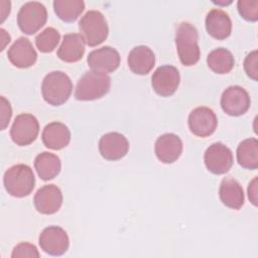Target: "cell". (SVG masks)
Returning a JSON list of instances; mask_svg holds the SVG:
<instances>
[{"instance_id": "cell-1", "label": "cell", "mask_w": 258, "mask_h": 258, "mask_svg": "<svg viewBox=\"0 0 258 258\" xmlns=\"http://www.w3.org/2000/svg\"><path fill=\"white\" fill-rule=\"evenodd\" d=\"M199 34L197 28L189 22L178 24L175 32V44L178 57L183 66L190 67L200 59Z\"/></svg>"}, {"instance_id": "cell-2", "label": "cell", "mask_w": 258, "mask_h": 258, "mask_svg": "<svg viewBox=\"0 0 258 258\" xmlns=\"http://www.w3.org/2000/svg\"><path fill=\"white\" fill-rule=\"evenodd\" d=\"M73 83L70 77L60 71L48 73L41 84V94L46 103L52 106L64 104L71 97Z\"/></svg>"}, {"instance_id": "cell-3", "label": "cell", "mask_w": 258, "mask_h": 258, "mask_svg": "<svg viewBox=\"0 0 258 258\" xmlns=\"http://www.w3.org/2000/svg\"><path fill=\"white\" fill-rule=\"evenodd\" d=\"M7 192L16 198L28 196L35 184V177L30 166L26 164H15L9 167L3 177Z\"/></svg>"}, {"instance_id": "cell-4", "label": "cell", "mask_w": 258, "mask_h": 258, "mask_svg": "<svg viewBox=\"0 0 258 258\" xmlns=\"http://www.w3.org/2000/svg\"><path fill=\"white\" fill-rule=\"evenodd\" d=\"M111 86V79L106 74L89 71L79 80L75 98L80 101H93L105 96Z\"/></svg>"}, {"instance_id": "cell-5", "label": "cell", "mask_w": 258, "mask_h": 258, "mask_svg": "<svg viewBox=\"0 0 258 258\" xmlns=\"http://www.w3.org/2000/svg\"><path fill=\"white\" fill-rule=\"evenodd\" d=\"M81 35L89 46L101 44L108 36L109 28L105 16L98 10H89L79 22Z\"/></svg>"}, {"instance_id": "cell-6", "label": "cell", "mask_w": 258, "mask_h": 258, "mask_svg": "<svg viewBox=\"0 0 258 258\" xmlns=\"http://www.w3.org/2000/svg\"><path fill=\"white\" fill-rule=\"evenodd\" d=\"M47 11L43 4L30 1L21 6L17 14V24L25 34L37 32L46 22Z\"/></svg>"}, {"instance_id": "cell-7", "label": "cell", "mask_w": 258, "mask_h": 258, "mask_svg": "<svg viewBox=\"0 0 258 258\" xmlns=\"http://www.w3.org/2000/svg\"><path fill=\"white\" fill-rule=\"evenodd\" d=\"M39 132V124L37 119L27 113L18 115L10 129V136L14 143L25 146L32 143Z\"/></svg>"}, {"instance_id": "cell-8", "label": "cell", "mask_w": 258, "mask_h": 258, "mask_svg": "<svg viewBox=\"0 0 258 258\" xmlns=\"http://www.w3.org/2000/svg\"><path fill=\"white\" fill-rule=\"evenodd\" d=\"M204 160L207 168L214 174H224L233 165V153L229 147L221 142L210 145L205 154Z\"/></svg>"}, {"instance_id": "cell-9", "label": "cell", "mask_w": 258, "mask_h": 258, "mask_svg": "<svg viewBox=\"0 0 258 258\" xmlns=\"http://www.w3.org/2000/svg\"><path fill=\"white\" fill-rule=\"evenodd\" d=\"M250 97L247 91L240 86H230L222 94L221 107L230 116H241L250 107Z\"/></svg>"}, {"instance_id": "cell-10", "label": "cell", "mask_w": 258, "mask_h": 258, "mask_svg": "<svg viewBox=\"0 0 258 258\" xmlns=\"http://www.w3.org/2000/svg\"><path fill=\"white\" fill-rule=\"evenodd\" d=\"M40 248L51 256H60L64 254L70 245L67 232L58 226H49L43 229L39 235Z\"/></svg>"}, {"instance_id": "cell-11", "label": "cell", "mask_w": 258, "mask_h": 258, "mask_svg": "<svg viewBox=\"0 0 258 258\" xmlns=\"http://www.w3.org/2000/svg\"><path fill=\"white\" fill-rule=\"evenodd\" d=\"M180 76L178 70L169 64L161 66L155 70L151 77V85L155 93L162 97H169L178 88Z\"/></svg>"}, {"instance_id": "cell-12", "label": "cell", "mask_w": 258, "mask_h": 258, "mask_svg": "<svg viewBox=\"0 0 258 258\" xmlns=\"http://www.w3.org/2000/svg\"><path fill=\"white\" fill-rule=\"evenodd\" d=\"M218 125V119L214 111L208 107H198L188 115V127L195 135L208 137L212 135Z\"/></svg>"}, {"instance_id": "cell-13", "label": "cell", "mask_w": 258, "mask_h": 258, "mask_svg": "<svg viewBox=\"0 0 258 258\" xmlns=\"http://www.w3.org/2000/svg\"><path fill=\"white\" fill-rule=\"evenodd\" d=\"M120 60L119 52L111 46H103L91 51L87 59L92 71L106 75L117 70Z\"/></svg>"}, {"instance_id": "cell-14", "label": "cell", "mask_w": 258, "mask_h": 258, "mask_svg": "<svg viewBox=\"0 0 258 258\" xmlns=\"http://www.w3.org/2000/svg\"><path fill=\"white\" fill-rule=\"evenodd\" d=\"M129 150L127 138L119 132L104 134L99 141V151L107 160H118L123 158Z\"/></svg>"}, {"instance_id": "cell-15", "label": "cell", "mask_w": 258, "mask_h": 258, "mask_svg": "<svg viewBox=\"0 0 258 258\" xmlns=\"http://www.w3.org/2000/svg\"><path fill=\"white\" fill-rule=\"evenodd\" d=\"M35 209L44 215L56 213L62 204L61 190L54 184L41 186L33 198Z\"/></svg>"}, {"instance_id": "cell-16", "label": "cell", "mask_w": 258, "mask_h": 258, "mask_svg": "<svg viewBox=\"0 0 258 258\" xmlns=\"http://www.w3.org/2000/svg\"><path fill=\"white\" fill-rule=\"evenodd\" d=\"M7 56L10 62L16 68L26 69L35 63L37 53L28 38L19 37L9 47Z\"/></svg>"}, {"instance_id": "cell-17", "label": "cell", "mask_w": 258, "mask_h": 258, "mask_svg": "<svg viewBox=\"0 0 258 258\" xmlns=\"http://www.w3.org/2000/svg\"><path fill=\"white\" fill-rule=\"evenodd\" d=\"M157 158L163 163H172L178 159L182 152L181 139L173 133L159 136L154 146Z\"/></svg>"}, {"instance_id": "cell-18", "label": "cell", "mask_w": 258, "mask_h": 258, "mask_svg": "<svg viewBox=\"0 0 258 258\" xmlns=\"http://www.w3.org/2000/svg\"><path fill=\"white\" fill-rule=\"evenodd\" d=\"M206 28L212 37L219 40L226 39L231 34L232 21L224 10L212 9L206 17Z\"/></svg>"}, {"instance_id": "cell-19", "label": "cell", "mask_w": 258, "mask_h": 258, "mask_svg": "<svg viewBox=\"0 0 258 258\" xmlns=\"http://www.w3.org/2000/svg\"><path fill=\"white\" fill-rule=\"evenodd\" d=\"M129 69L136 75H147L155 63V55L151 48L145 45H138L132 48L128 54Z\"/></svg>"}, {"instance_id": "cell-20", "label": "cell", "mask_w": 258, "mask_h": 258, "mask_svg": "<svg viewBox=\"0 0 258 258\" xmlns=\"http://www.w3.org/2000/svg\"><path fill=\"white\" fill-rule=\"evenodd\" d=\"M41 138L47 148L59 150L70 143L71 132L63 123L51 122L44 127Z\"/></svg>"}, {"instance_id": "cell-21", "label": "cell", "mask_w": 258, "mask_h": 258, "mask_svg": "<svg viewBox=\"0 0 258 258\" xmlns=\"http://www.w3.org/2000/svg\"><path fill=\"white\" fill-rule=\"evenodd\" d=\"M85 40L79 33H69L62 38L57 49V56L66 62H76L85 53Z\"/></svg>"}, {"instance_id": "cell-22", "label": "cell", "mask_w": 258, "mask_h": 258, "mask_svg": "<svg viewBox=\"0 0 258 258\" xmlns=\"http://www.w3.org/2000/svg\"><path fill=\"white\" fill-rule=\"evenodd\" d=\"M222 203L231 209L239 210L244 205V191L241 184L233 177H225L219 188Z\"/></svg>"}, {"instance_id": "cell-23", "label": "cell", "mask_w": 258, "mask_h": 258, "mask_svg": "<svg viewBox=\"0 0 258 258\" xmlns=\"http://www.w3.org/2000/svg\"><path fill=\"white\" fill-rule=\"evenodd\" d=\"M34 167L42 180H49L59 173L61 163L57 155L50 152H42L35 157Z\"/></svg>"}, {"instance_id": "cell-24", "label": "cell", "mask_w": 258, "mask_h": 258, "mask_svg": "<svg viewBox=\"0 0 258 258\" xmlns=\"http://www.w3.org/2000/svg\"><path fill=\"white\" fill-rule=\"evenodd\" d=\"M207 63L214 73L224 75L232 71L235 64V59L230 50L224 47H219L208 54Z\"/></svg>"}, {"instance_id": "cell-25", "label": "cell", "mask_w": 258, "mask_h": 258, "mask_svg": "<svg viewBox=\"0 0 258 258\" xmlns=\"http://www.w3.org/2000/svg\"><path fill=\"white\" fill-rule=\"evenodd\" d=\"M237 161L247 169L258 167V141L256 138L243 140L237 148Z\"/></svg>"}, {"instance_id": "cell-26", "label": "cell", "mask_w": 258, "mask_h": 258, "mask_svg": "<svg viewBox=\"0 0 258 258\" xmlns=\"http://www.w3.org/2000/svg\"><path fill=\"white\" fill-rule=\"evenodd\" d=\"M53 9L62 21L73 22L84 11L85 2L83 0H55Z\"/></svg>"}, {"instance_id": "cell-27", "label": "cell", "mask_w": 258, "mask_h": 258, "mask_svg": "<svg viewBox=\"0 0 258 258\" xmlns=\"http://www.w3.org/2000/svg\"><path fill=\"white\" fill-rule=\"evenodd\" d=\"M60 39L59 32L53 27H46L35 37V44L41 52H51Z\"/></svg>"}, {"instance_id": "cell-28", "label": "cell", "mask_w": 258, "mask_h": 258, "mask_svg": "<svg viewBox=\"0 0 258 258\" xmlns=\"http://www.w3.org/2000/svg\"><path fill=\"white\" fill-rule=\"evenodd\" d=\"M240 15L247 21L255 22L258 20V1L257 0H239L237 3Z\"/></svg>"}, {"instance_id": "cell-29", "label": "cell", "mask_w": 258, "mask_h": 258, "mask_svg": "<svg viewBox=\"0 0 258 258\" xmlns=\"http://www.w3.org/2000/svg\"><path fill=\"white\" fill-rule=\"evenodd\" d=\"M40 256L37 248L30 243L22 242L16 245L12 251L11 257L12 258H23V257H29V258H38Z\"/></svg>"}, {"instance_id": "cell-30", "label": "cell", "mask_w": 258, "mask_h": 258, "mask_svg": "<svg viewBox=\"0 0 258 258\" xmlns=\"http://www.w3.org/2000/svg\"><path fill=\"white\" fill-rule=\"evenodd\" d=\"M258 53L257 50H253L250 52L244 60V70L248 77H250L252 80L257 81L258 80Z\"/></svg>"}, {"instance_id": "cell-31", "label": "cell", "mask_w": 258, "mask_h": 258, "mask_svg": "<svg viewBox=\"0 0 258 258\" xmlns=\"http://www.w3.org/2000/svg\"><path fill=\"white\" fill-rule=\"evenodd\" d=\"M0 100H1V129L4 130L9 124V121L12 116V110H11L10 103L4 97H1Z\"/></svg>"}, {"instance_id": "cell-32", "label": "cell", "mask_w": 258, "mask_h": 258, "mask_svg": "<svg viewBox=\"0 0 258 258\" xmlns=\"http://www.w3.org/2000/svg\"><path fill=\"white\" fill-rule=\"evenodd\" d=\"M248 198L254 206H257V177H254L253 180L249 183Z\"/></svg>"}, {"instance_id": "cell-33", "label": "cell", "mask_w": 258, "mask_h": 258, "mask_svg": "<svg viewBox=\"0 0 258 258\" xmlns=\"http://www.w3.org/2000/svg\"><path fill=\"white\" fill-rule=\"evenodd\" d=\"M0 31H1V37H2V40L4 41V43H3V45H2V48H1V50H3V49H4V47H5V44H6L7 42H9V41H10V35H9L8 33H6V31H5L3 28H1V29H0Z\"/></svg>"}]
</instances>
